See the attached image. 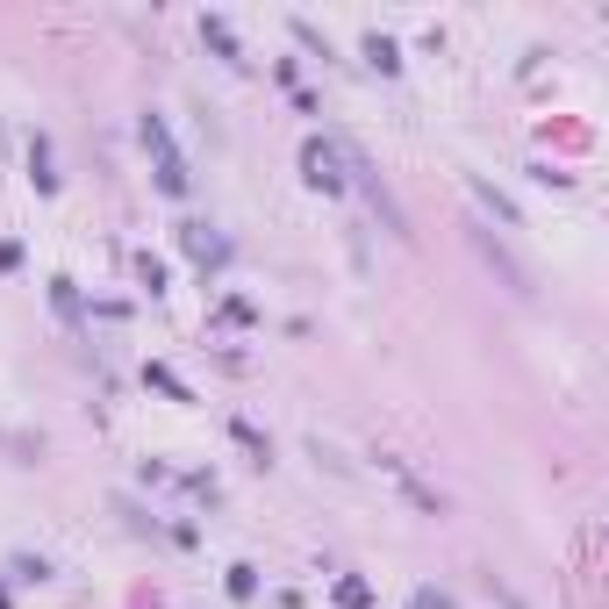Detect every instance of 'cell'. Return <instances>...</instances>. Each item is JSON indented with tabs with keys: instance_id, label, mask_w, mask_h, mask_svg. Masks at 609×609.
<instances>
[{
	"instance_id": "5",
	"label": "cell",
	"mask_w": 609,
	"mask_h": 609,
	"mask_svg": "<svg viewBox=\"0 0 609 609\" xmlns=\"http://www.w3.org/2000/svg\"><path fill=\"white\" fill-rule=\"evenodd\" d=\"M187 251H194V258H223V244L208 237V223H187Z\"/></svg>"
},
{
	"instance_id": "4",
	"label": "cell",
	"mask_w": 609,
	"mask_h": 609,
	"mask_svg": "<svg viewBox=\"0 0 609 609\" xmlns=\"http://www.w3.org/2000/svg\"><path fill=\"white\" fill-rule=\"evenodd\" d=\"M201 36H208V43H215V51H223L230 65H244V58H237V36H230V22H215V15H208V22H201Z\"/></svg>"
},
{
	"instance_id": "6",
	"label": "cell",
	"mask_w": 609,
	"mask_h": 609,
	"mask_svg": "<svg viewBox=\"0 0 609 609\" xmlns=\"http://www.w3.org/2000/svg\"><path fill=\"white\" fill-rule=\"evenodd\" d=\"M366 58H373L380 72H395V43H387V36H366Z\"/></svg>"
},
{
	"instance_id": "3",
	"label": "cell",
	"mask_w": 609,
	"mask_h": 609,
	"mask_svg": "<svg viewBox=\"0 0 609 609\" xmlns=\"http://www.w3.org/2000/svg\"><path fill=\"white\" fill-rule=\"evenodd\" d=\"M301 165H309V180H316V187H344V172H330V144H316V137H309Z\"/></svg>"
},
{
	"instance_id": "1",
	"label": "cell",
	"mask_w": 609,
	"mask_h": 609,
	"mask_svg": "<svg viewBox=\"0 0 609 609\" xmlns=\"http://www.w3.org/2000/svg\"><path fill=\"white\" fill-rule=\"evenodd\" d=\"M144 151L158 158V187L180 201L187 187H194V172H187V158H180V144H172V129H165V115H144Z\"/></svg>"
},
{
	"instance_id": "2",
	"label": "cell",
	"mask_w": 609,
	"mask_h": 609,
	"mask_svg": "<svg viewBox=\"0 0 609 609\" xmlns=\"http://www.w3.org/2000/svg\"><path fill=\"white\" fill-rule=\"evenodd\" d=\"M344 165L359 172V187H366V201H373V215H380V230H387V237H409V215H402V201H395V194H387V180L373 172V158H366L359 144H344Z\"/></svg>"
}]
</instances>
